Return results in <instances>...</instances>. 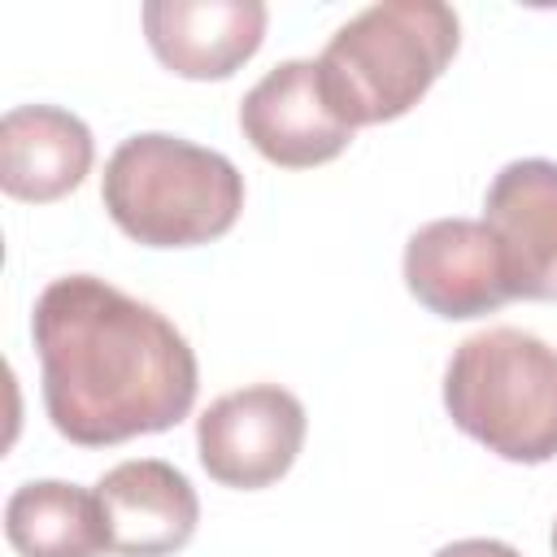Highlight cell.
<instances>
[{
    "mask_svg": "<svg viewBox=\"0 0 557 557\" xmlns=\"http://www.w3.org/2000/svg\"><path fill=\"white\" fill-rule=\"evenodd\" d=\"M30 335L48 422L70 444L157 435L196 405L200 370L187 335L96 274L52 278L35 300Z\"/></svg>",
    "mask_w": 557,
    "mask_h": 557,
    "instance_id": "1",
    "label": "cell"
},
{
    "mask_svg": "<svg viewBox=\"0 0 557 557\" xmlns=\"http://www.w3.org/2000/svg\"><path fill=\"white\" fill-rule=\"evenodd\" d=\"M100 200L135 244L196 248L235 226L244 209V174L231 157L183 135L139 131L104 161Z\"/></svg>",
    "mask_w": 557,
    "mask_h": 557,
    "instance_id": "2",
    "label": "cell"
},
{
    "mask_svg": "<svg viewBox=\"0 0 557 557\" xmlns=\"http://www.w3.org/2000/svg\"><path fill=\"white\" fill-rule=\"evenodd\" d=\"M461 22L444 0H379L352 13L322 48L318 74L335 113L357 131L409 113L444 74Z\"/></svg>",
    "mask_w": 557,
    "mask_h": 557,
    "instance_id": "3",
    "label": "cell"
},
{
    "mask_svg": "<svg viewBox=\"0 0 557 557\" xmlns=\"http://www.w3.org/2000/svg\"><path fill=\"white\" fill-rule=\"evenodd\" d=\"M444 409L457 431L505 461L557 457V348L518 326L461 339L444 366Z\"/></svg>",
    "mask_w": 557,
    "mask_h": 557,
    "instance_id": "4",
    "label": "cell"
},
{
    "mask_svg": "<svg viewBox=\"0 0 557 557\" xmlns=\"http://www.w3.org/2000/svg\"><path fill=\"white\" fill-rule=\"evenodd\" d=\"M305 405L278 383L218 396L196 418V453L213 483L257 492L278 483L305 444Z\"/></svg>",
    "mask_w": 557,
    "mask_h": 557,
    "instance_id": "5",
    "label": "cell"
},
{
    "mask_svg": "<svg viewBox=\"0 0 557 557\" xmlns=\"http://www.w3.org/2000/svg\"><path fill=\"white\" fill-rule=\"evenodd\" d=\"M405 287L448 322L483 318L513 300L500 244L487 222L474 218H435L418 226L405 244Z\"/></svg>",
    "mask_w": 557,
    "mask_h": 557,
    "instance_id": "6",
    "label": "cell"
},
{
    "mask_svg": "<svg viewBox=\"0 0 557 557\" xmlns=\"http://www.w3.org/2000/svg\"><path fill=\"white\" fill-rule=\"evenodd\" d=\"M244 139L283 170H309L335 161L352 144V126L326 100L318 61L292 57L265 70L261 83L239 100Z\"/></svg>",
    "mask_w": 557,
    "mask_h": 557,
    "instance_id": "7",
    "label": "cell"
},
{
    "mask_svg": "<svg viewBox=\"0 0 557 557\" xmlns=\"http://www.w3.org/2000/svg\"><path fill=\"white\" fill-rule=\"evenodd\" d=\"M483 222L500 244L509 292L557 300V161H509L483 196Z\"/></svg>",
    "mask_w": 557,
    "mask_h": 557,
    "instance_id": "8",
    "label": "cell"
},
{
    "mask_svg": "<svg viewBox=\"0 0 557 557\" xmlns=\"http://www.w3.org/2000/svg\"><path fill=\"white\" fill-rule=\"evenodd\" d=\"M96 496L117 557H170L187 548L200 522V496L191 479L161 457L117 461L100 474Z\"/></svg>",
    "mask_w": 557,
    "mask_h": 557,
    "instance_id": "9",
    "label": "cell"
},
{
    "mask_svg": "<svg viewBox=\"0 0 557 557\" xmlns=\"http://www.w3.org/2000/svg\"><path fill=\"white\" fill-rule=\"evenodd\" d=\"M261 0H148L144 35L157 61L183 78H231L265 39Z\"/></svg>",
    "mask_w": 557,
    "mask_h": 557,
    "instance_id": "10",
    "label": "cell"
},
{
    "mask_svg": "<svg viewBox=\"0 0 557 557\" xmlns=\"http://www.w3.org/2000/svg\"><path fill=\"white\" fill-rule=\"evenodd\" d=\"M91 157V131L70 109L17 104L0 117V187L13 200H61L87 178Z\"/></svg>",
    "mask_w": 557,
    "mask_h": 557,
    "instance_id": "11",
    "label": "cell"
},
{
    "mask_svg": "<svg viewBox=\"0 0 557 557\" xmlns=\"http://www.w3.org/2000/svg\"><path fill=\"white\" fill-rule=\"evenodd\" d=\"M4 535L17 557L113 553L100 496L65 479H30L4 500Z\"/></svg>",
    "mask_w": 557,
    "mask_h": 557,
    "instance_id": "12",
    "label": "cell"
},
{
    "mask_svg": "<svg viewBox=\"0 0 557 557\" xmlns=\"http://www.w3.org/2000/svg\"><path fill=\"white\" fill-rule=\"evenodd\" d=\"M435 557H522L513 544H505V540H483V535H474V540H453V544H444Z\"/></svg>",
    "mask_w": 557,
    "mask_h": 557,
    "instance_id": "13",
    "label": "cell"
},
{
    "mask_svg": "<svg viewBox=\"0 0 557 557\" xmlns=\"http://www.w3.org/2000/svg\"><path fill=\"white\" fill-rule=\"evenodd\" d=\"M553 557H557V522H553Z\"/></svg>",
    "mask_w": 557,
    "mask_h": 557,
    "instance_id": "14",
    "label": "cell"
}]
</instances>
